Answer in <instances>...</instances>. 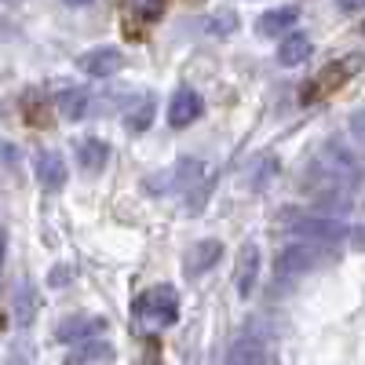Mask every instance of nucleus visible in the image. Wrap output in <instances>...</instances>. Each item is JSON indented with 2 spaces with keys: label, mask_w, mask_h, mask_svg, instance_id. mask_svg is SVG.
<instances>
[{
  "label": "nucleus",
  "mask_w": 365,
  "mask_h": 365,
  "mask_svg": "<svg viewBox=\"0 0 365 365\" xmlns=\"http://www.w3.org/2000/svg\"><path fill=\"white\" fill-rule=\"evenodd\" d=\"M154 110H158L154 96H146V99L139 103V110L128 113V128H132V132H146V128H150V120H154Z\"/></svg>",
  "instance_id": "nucleus-17"
},
{
  "label": "nucleus",
  "mask_w": 365,
  "mask_h": 365,
  "mask_svg": "<svg viewBox=\"0 0 365 365\" xmlns=\"http://www.w3.org/2000/svg\"><path fill=\"white\" fill-rule=\"evenodd\" d=\"M256 274H259V249L256 245H245V249H241V256H237V292L241 296H252Z\"/></svg>",
  "instance_id": "nucleus-10"
},
{
  "label": "nucleus",
  "mask_w": 365,
  "mask_h": 365,
  "mask_svg": "<svg viewBox=\"0 0 365 365\" xmlns=\"http://www.w3.org/2000/svg\"><path fill=\"white\" fill-rule=\"evenodd\" d=\"M220 256H223L220 241H201V245H194V252H190V259H187V263H190L187 270H190V274H201V270H208L212 263H216Z\"/></svg>",
  "instance_id": "nucleus-16"
},
{
  "label": "nucleus",
  "mask_w": 365,
  "mask_h": 365,
  "mask_svg": "<svg viewBox=\"0 0 365 365\" xmlns=\"http://www.w3.org/2000/svg\"><path fill=\"white\" fill-rule=\"evenodd\" d=\"M259 165H263V168L252 175V190H263L267 182H270V175H274V168H278V165H274V158H263Z\"/></svg>",
  "instance_id": "nucleus-18"
},
{
  "label": "nucleus",
  "mask_w": 365,
  "mask_h": 365,
  "mask_svg": "<svg viewBox=\"0 0 365 365\" xmlns=\"http://www.w3.org/2000/svg\"><path fill=\"white\" fill-rule=\"evenodd\" d=\"M292 234L296 237H311V241H344L347 237V227L340 220L303 216V220H292Z\"/></svg>",
  "instance_id": "nucleus-3"
},
{
  "label": "nucleus",
  "mask_w": 365,
  "mask_h": 365,
  "mask_svg": "<svg viewBox=\"0 0 365 365\" xmlns=\"http://www.w3.org/2000/svg\"><path fill=\"white\" fill-rule=\"evenodd\" d=\"M227 365H267V347L256 336H237L227 351Z\"/></svg>",
  "instance_id": "nucleus-7"
},
{
  "label": "nucleus",
  "mask_w": 365,
  "mask_h": 365,
  "mask_svg": "<svg viewBox=\"0 0 365 365\" xmlns=\"http://www.w3.org/2000/svg\"><path fill=\"white\" fill-rule=\"evenodd\" d=\"M311 51H314V44H311L307 34H289V37L278 44V63H282V66H303V63L311 58Z\"/></svg>",
  "instance_id": "nucleus-8"
},
{
  "label": "nucleus",
  "mask_w": 365,
  "mask_h": 365,
  "mask_svg": "<svg viewBox=\"0 0 365 365\" xmlns=\"http://www.w3.org/2000/svg\"><path fill=\"white\" fill-rule=\"evenodd\" d=\"M66 4H73V8H81V4H91V0H66Z\"/></svg>",
  "instance_id": "nucleus-21"
},
{
  "label": "nucleus",
  "mask_w": 365,
  "mask_h": 365,
  "mask_svg": "<svg viewBox=\"0 0 365 365\" xmlns=\"http://www.w3.org/2000/svg\"><path fill=\"white\" fill-rule=\"evenodd\" d=\"M201 110H205V103H201L197 91L179 88L175 96H172V103H168V120H172L175 128H187L190 120H197V117H201Z\"/></svg>",
  "instance_id": "nucleus-5"
},
{
  "label": "nucleus",
  "mask_w": 365,
  "mask_h": 365,
  "mask_svg": "<svg viewBox=\"0 0 365 365\" xmlns=\"http://www.w3.org/2000/svg\"><path fill=\"white\" fill-rule=\"evenodd\" d=\"M318 263V252L307 245V241H292L278 252V278H299V274H311Z\"/></svg>",
  "instance_id": "nucleus-2"
},
{
  "label": "nucleus",
  "mask_w": 365,
  "mask_h": 365,
  "mask_svg": "<svg viewBox=\"0 0 365 365\" xmlns=\"http://www.w3.org/2000/svg\"><path fill=\"white\" fill-rule=\"evenodd\" d=\"M165 4L168 0H125V15L135 26H154L165 15Z\"/></svg>",
  "instance_id": "nucleus-12"
},
{
  "label": "nucleus",
  "mask_w": 365,
  "mask_h": 365,
  "mask_svg": "<svg viewBox=\"0 0 365 365\" xmlns=\"http://www.w3.org/2000/svg\"><path fill=\"white\" fill-rule=\"evenodd\" d=\"M77 66L88 73V77H113L120 66H125V55L117 48H91L77 58Z\"/></svg>",
  "instance_id": "nucleus-4"
},
{
  "label": "nucleus",
  "mask_w": 365,
  "mask_h": 365,
  "mask_svg": "<svg viewBox=\"0 0 365 365\" xmlns=\"http://www.w3.org/2000/svg\"><path fill=\"white\" fill-rule=\"evenodd\" d=\"M336 8H340L344 15H358V11H361V0H336Z\"/></svg>",
  "instance_id": "nucleus-19"
},
{
  "label": "nucleus",
  "mask_w": 365,
  "mask_h": 365,
  "mask_svg": "<svg viewBox=\"0 0 365 365\" xmlns=\"http://www.w3.org/2000/svg\"><path fill=\"white\" fill-rule=\"evenodd\" d=\"M110 358H113V351H110V344H81L73 354H70V365H110Z\"/></svg>",
  "instance_id": "nucleus-15"
},
{
  "label": "nucleus",
  "mask_w": 365,
  "mask_h": 365,
  "mask_svg": "<svg viewBox=\"0 0 365 365\" xmlns=\"http://www.w3.org/2000/svg\"><path fill=\"white\" fill-rule=\"evenodd\" d=\"M4 252H8V241H4V230H0V270H4Z\"/></svg>",
  "instance_id": "nucleus-20"
},
{
  "label": "nucleus",
  "mask_w": 365,
  "mask_h": 365,
  "mask_svg": "<svg viewBox=\"0 0 365 365\" xmlns=\"http://www.w3.org/2000/svg\"><path fill=\"white\" fill-rule=\"evenodd\" d=\"M296 19H299V8H274V11H267V15H259V34L263 37H278V34H285V29H292L296 26Z\"/></svg>",
  "instance_id": "nucleus-11"
},
{
  "label": "nucleus",
  "mask_w": 365,
  "mask_h": 365,
  "mask_svg": "<svg viewBox=\"0 0 365 365\" xmlns=\"http://www.w3.org/2000/svg\"><path fill=\"white\" fill-rule=\"evenodd\" d=\"M58 113L66 120H81L88 113V91L84 88H66L63 96H58Z\"/></svg>",
  "instance_id": "nucleus-14"
},
{
  "label": "nucleus",
  "mask_w": 365,
  "mask_h": 365,
  "mask_svg": "<svg viewBox=\"0 0 365 365\" xmlns=\"http://www.w3.org/2000/svg\"><path fill=\"white\" fill-rule=\"evenodd\" d=\"M179 318V296L172 285H154L132 303V325L139 332H165Z\"/></svg>",
  "instance_id": "nucleus-1"
},
{
  "label": "nucleus",
  "mask_w": 365,
  "mask_h": 365,
  "mask_svg": "<svg viewBox=\"0 0 365 365\" xmlns=\"http://www.w3.org/2000/svg\"><path fill=\"white\" fill-rule=\"evenodd\" d=\"M106 158H110V146L103 139H81L77 143V165L84 172H103L106 168Z\"/></svg>",
  "instance_id": "nucleus-9"
},
{
  "label": "nucleus",
  "mask_w": 365,
  "mask_h": 365,
  "mask_svg": "<svg viewBox=\"0 0 365 365\" xmlns=\"http://www.w3.org/2000/svg\"><path fill=\"white\" fill-rule=\"evenodd\" d=\"M66 161H63V154H58V150H44V154L37 158V179L44 182L48 190H58L66 182Z\"/></svg>",
  "instance_id": "nucleus-6"
},
{
  "label": "nucleus",
  "mask_w": 365,
  "mask_h": 365,
  "mask_svg": "<svg viewBox=\"0 0 365 365\" xmlns=\"http://www.w3.org/2000/svg\"><path fill=\"white\" fill-rule=\"evenodd\" d=\"M103 329H106L103 318H66L63 325H58V340H88Z\"/></svg>",
  "instance_id": "nucleus-13"
}]
</instances>
